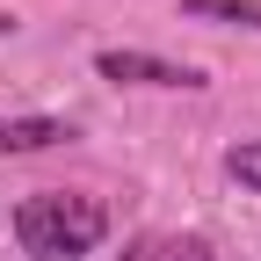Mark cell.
<instances>
[{"label": "cell", "mask_w": 261, "mask_h": 261, "mask_svg": "<svg viewBox=\"0 0 261 261\" xmlns=\"http://www.w3.org/2000/svg\"><path fill=\"white\" fill-rule=\"evenodd\" d=\"M15 240L29 261H80L109 240V203L80 189H37L15 203Z\"/></svg>", "instance_id": "6da1fadb"}, {"label": "cell", "mask_w": 261, "mask_h": 261, "mask_svg": "<svg viewBox=\"0 0 261 261\" xmlns=\"http://www.w3.org/2000/svg\"><path fill=\"white\" fill-rule=\"evenodd\" d=\"M102 80H130V87H203L196 65H174V58H152V51H102L94 58Z\"/></svg>", "instance_id": "7a4b0ae2"}, {"label": "cell", "mask_w": 261, "mask_h": 261, "mask_svg": "<svg viewBox=\"0 0 261 261\" xmlns=\"http://www.w3.org/2000/svg\"><path fill=\"white\" fill-rule=\"evenodd\" d=\"M123 261H211L203 232H138L123 247Z\"/></svg>", "instance_id": "3957f363"}, {"label": "cell", "mask_w": 261, "mask_h": 261, "mask_svg": "<svg viewBox=\"0 0 261 261\" xmlns=\"http://www.w3.org/2000/svg\"><path fill=\"white\" fill-rule=\"evenodd\" d=\"M65 138H73V123H58V116H0V152H44Z\"/></svg>", "instance_id": "277c9868"}, {"label": "cell", "mask_w": 261, "mask_h": 261, "mask_svg": "<svg viewBox=\"0 0 261 261\" xmlns=\"http://www.w3.org/2000/svg\"><path fill=\"white\" fill-rule=\"evenodd\" d=\"M189 22H232V29H261V0H181Z\"/></svg>", "instance_id": "5b68a950"}, {"label": "cell", "mask_w": 261, "mask_h": 261, "mask_svg": "<svg viewBox=\"0 0 261 261\" xmlns=\"http://www.w3.org/2000/svg\"><path fill=\"white\" fill-rule=\"evenodd\" d=\"M225 174H232L247 196H261V138H247V145H232V152H225Z\"/></svg>", "instance_id": "8992f818"}, {"label": "cell", "mask_w": 261, "mask_h": 261, "mask_svg": "<svg viewBox=\"0 0 261 261\" xmlns=\"http://www.w3.org/2000/svg\"><path fill=\"white\" fill-rule=\"evenodd\" d=\"M0 37H15V15H8V8H0Z\"/></svg>", "instance_id": "52a82bcc"}]
</instances>
